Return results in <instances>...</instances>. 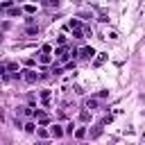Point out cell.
<instances>
[{
    "label": "cell",
    "instance_id": "12",
    "mask_svg": "<svg viewBox=\"0 0 145 145\" xmlns=\"http://www.w3.org/2000/svg\"><path fill=\"white\" fill-rule=\"evenodd\" d=\"M41 100L48 104V102H50V91H43V93H41Z\"/></svg>",
    "mask_w": 145,
    "mask_h": 145
},
{
    "label": "cell",
    "instance_id": "17",
    "mask_svg": "<svg viewBox=\"0 0 145 145\" xmlns=\"http://www.w3.org/2000/svg\"><path fill=\"white\" fill-rule=\"evenodd\" d=\"M36 145H48V140H39V143H36Z\"/></svg>",
    "mask_w": 145,
    "mask_h": 145
},
{
    "label": "cell",
    "instance_id": "9",
    "mask_svg": "<svg viewBox=\"0 0 145 145\" xmlns=\"http://www.w3.org/2000/svg\"><path fill=\"white\" fill-rule=\"evenodd\" d=\"M100 134H102V125H97V127H95V129L91 131V138H97Z\"/></svg>",
    "mask_w": 145,
    "mask_h": 145
},
{
    "label": "cell",
    "instance_id": "3",
    "mask_svg": "<svg viewBox=\"0 0 145 145\" xmlns=\"http://www.w3.org/2000/svg\"><path fill=\"white\" fill-rule=\"evenodd\" d=\"M39 77H41V75H39L36 70H32V68H27V70H23V79H25L27 84H34V82H36Z\"/></svg>",
    "mask_w": 145,
    "mask_h": 145
},
{
    "label": "cell",
    "instance_id": "16",
    "mask_svg": "<svg viewBox=\"0 0 145 145\" xmlns=\"http://www.w3.org/2000/svg\"><path fill=\"white\" fill-rule=\"evenodd\" d=\"M88 118H91V113H88V111H82V120H84V122H86V120H88Z\"/></svg>",
    "mask_w": 145,
    "mask_h": 145
},
{
    "label": "cell",
    "instance_id": "5",
    "mask_svg": "<svg viewBox=\"0 0 145 145\" xmlns=\"http://www.w3.org/2000/svg\"><path fill=\"white\" fill-rule=\"evenodd\" d=\"M50 136H52V138H61V136H63V129H61L59 125H54V127L50 129Z\"/></svg>",
    "mask_w": 145,
    "mask_h": 145
},
{
    "label": "cell",
    "instance_id": "15",
    "mask_svg": "<svg viewBox=\"0 0 145 145\" xmlns=\"http://www.w3.org/2000/svg\"><path fill=\"white\" fill-rule=\"evenodd\" d=\"M104 59H106V54H100V57L95 59V66H102V63H104Z\"/></svg>",
    "mask_w": 145,
    "mask_h": 145
},
{
    "label": "cell",
    "instance_id": "4",
    "mask_svg": "<svg viewBox=\"0 0 145 145\" xmlns=\"http://www.w3.org/2000/svg\"><path fill=\"white\" fill-rule=\"evenodd\" d=\"M79 57H82V59H93V57H95V50H93L91 45H84V48L79 50Z\"/></svg>",
    "mask_w": 145,
    "mask_h": 145
},
{
    "label": "cell",
    "instance_id": "6",
    "mask_svg": "<svg viewBox=\"0 0 145 145\" xmlns=\"http://www.w3.org/2000/svg\"><path fill=\"white\" fill-rule=\"evenodd\" d=\"M39 61H41V63H50V61H52V57H50L48 52H41V57H39Z\"/></svg>",
    "mask_w": 145,
    "mask_h": 145
},
{
    "label": "cell",
    "instance_id": "2",
    "mask_svg": "<svg viewBox=\"0 0 145 145\" xmlns=\"http://www.w3.org/2000/svg\"><path fill=\"white\" fill-rule=\"evenodd\" d=\"M54 54H57V59H59V61H68V59H70V54H75V52L61 45V48H57V50H54Z\"/></svg>",
    "mask_w": 145,
    "mask_h": 145
},
{
    "label": "cell",
    "instance_id": "11",
    "mask_svg": "<svg viewBox=\"0 0 145 145\" xmlns=\"http://www.w3.org/2000/svg\"><path fill=\"white\" fill-rule=\"evenodd\" d=\"M36 134L41 136V140H45V138H48V131H45L43 127H39V129H36Z\"/></svg>",
    "mask_w": 145,
    "mask_h": 145
},
{
    "label": "cell",
    "instance_id": "8",
    "mask_svg": "<svg viewBox=\"0 0 145 145\" xmlns=\"http://www.w3.org/2000/svg\"><path fill=\"white\" fill-rule=\"evenodd\" d=\"M75 136H77V138H84V136H86V129H84V127H77V129H75Z\"/></svg>",
    "mask_w": 145,
    "mask_h": 145
},
{
    "label": "cell",
    "instance_id": "13",
    "mask_svg": "<svg viewBox=\"0 0 145 145\" xmlns=\"http://www.w3.org/2000/svg\"><path fill=\"white\" fill-rule=\"evenodd\" d=\"M23 9H25V11H27V14H34V11H36V7H34V5H25V7H23Z\"/></svg>",
    "mask_w": 145,
    "mask_h": 145
},
{
    "label": "cell",
    "instance_id": "1",
    "mask_svg": "<svg viewBox=\"0 0 145 145\" xmlns=\"http://www.w3.org/2000/svg\"><path fill=\"white\" fill-rule=\"evenodd\" d=\"M68 27L72 29V36H75V39H82V36H84V23H82L79 18H70V20H68Z\"/></svg>",
    "mask_w": 145,
    "mask_h": 145
},
{
    "label": "cell",
    "instance_id": "14",
    "mask_svg": "<svg viewBox=\"0 0 145 145\" xmlns=\"http://www.w3.org/2000/svg\"><path fill=\"white\" fill-rule=\"evenodd\" d=\"M20 11H23L20 7H14V9H9V14H11V16H20Z\"/></svg>",
    "mask_w": 145,
    "mask_h": 145
},
{
    "label": "cell",
    "instance_id": "7",
    "mask_svg": "<svg viewBox=\"0 0 145 145\" xmlns=\"http://www.w3.org/2000/svg\"><path fill=\"white\" fill-rule=\"evenodd\" d=\"M23 129H25V131H29V134H32V131H36V129H39V127H36V125H34V122H25V127H23Z\"/></svg>",
    "mask_w": 145,
    "mask_h": 145
},
{
    "label": "cell",
    "instance_id": "10",
    "mask_svg": "<svg viewBox=\"0 0 145 145\" xmlns=\"http://www.w3.org/2000/svg\"><path fill=\"white\" fill-rule=\"evenodd\" d=\"M95 106H97V100H91V97H88V100H86V109H95Z\"/></svg>",
    "mask_w": 145,
    "mask_h": 145
}]
</instances>
